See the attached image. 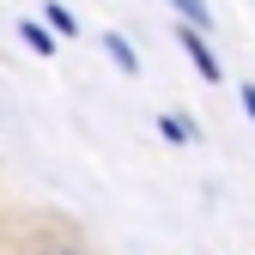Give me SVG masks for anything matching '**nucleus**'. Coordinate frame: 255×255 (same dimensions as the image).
Wrapping results in <instances>:
<instances>
[{
    "mask_svg": "<svg viewBox=\"0 0 255 255\" xmlns=\"http://www.w3.org/2000/svg\"><path fill=\"white\" fill-rule=\"evenodd\" d=\"M30 255H85V243H79V237H73L67 225H49V231H37Z\"/></svg>",
    "mask_w": 255,
    "mask_h": 255,
    "instance_id": "nucleus-1",
    "label": "nucleus"
},
{
    "mask_svg": "<svg viewBox=\"0 0 255 255\" xmlns=\"http://www.w3.org/2000/svg\"><path fill=\"white\" fill-rule=\"evenodd\" d=\"M176 37H182L188 61H195V67H201V79H219V61H213V49L201 43V30H176Z\"/></svg>",
    "mask_w": 255,
    "mask_h": 255,
    "instance_id": "nucleus-2",
    "label": "nucleus"
},
{
    "mask_svg": "<svg viewBox=\"0 0 255 255\" xmlns=\"http://www.w3.org/2000/svg\"><path fill=\"white\" fill-rule=\"evenodd\" d=\"M170 6H176L188 24H201V30H207V0H170Z\"/></svg>",
    "mask_w": 255,
    "mask_h": 255,
    "instance_id": "nucleus-3",
    "label": "nucleus"
},
{
    "mask_svg": "<svg viewBox=\"0 0 255 255\" xmlns=\"http://www.w3.org/2000/svg\"><path fill=\"white\" fill-rule=\"evenodd\" d=\"M18 30H24V43H30V49H37V55H49V49H55V43H49V30H43V24H18Z\"/></svg>",
    "mask_w": 255,
    "mask_h": 255,
    "instance_id": "nucleus-4",
    "label": "nucleus"
},
{
    "mask_svg": "<svg viewBox=\"0 0 255 255\" xmlns=\"http://www.w3.org/2000/svg\"><path fill=\"white\" fill-rule=\"evenodd\" d=\"M158 128H164V140H195V128H188L182 116H164V122H158Z\"/></svg>",
    "mask_w": 255,
    "mask_h": 255,
    "instance_id": "nucleus-5",
    "label": "nucleus"
},
{
    "mask_svg": "<svg viewBox=\"0 0 255 255\" xmlns=\"http://www.w3.org/2000/svg\"><path fill=\"white\" fill-rule=\"evenodd\" d=\"M104 43H110V55H116V67H128V73H134V49H128L122 37H104Z\"/></svg>",
    "mask_w": 255,
    "mask_h": 255,
    "instance_id": "nucleus-6",
    "label": "nucleus"
},
{
    "mask_svg": "<svg viewBox=\"0 0 255 255\" xmlns=\"http://www.w3.org/2000/svg\"><path fill=\"white\" fill-rule=\"evenodd\" d=\"M243 110H249V122H255V85H243Z\"/></svg>",
    "mask_w": 255,
    "mask_h": 255,
    "instance_id": "nucleus-7",
    "label": "nucleus"
}]
</instances>
